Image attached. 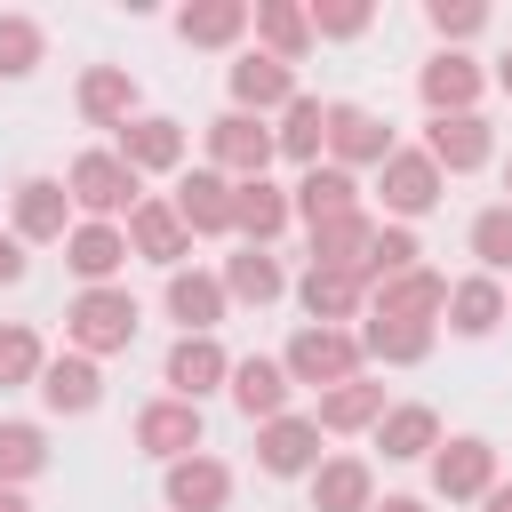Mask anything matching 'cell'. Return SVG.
Here are the masks:
<instances>
[{"label":"cell","mask_w":512,"mask_h":512,"mask_svg":"<svg viewBox=\"0 0 512 512\" xmlns=\"http://www.w3.org/2000/svg\"><path fill=\"white\" fill-rule=\"evenodd\" d=\"M64 192H72V216H80V224H120V216H136L144 176H136L112 144H88V152H72Z\"/></svg>","instance_id":"cell-1"},{"label":"cell","mask_w":512,"mask_h":512,"mask_svg":"<svg viewBox=\"0 0 512 512\" xmlns=\"http://www.w3.org/2000/svg\"><path fill=\"white\" fill-rule=\"evenodd\" d=\"M136 328H144V304L112 280V288H80L72 304H64V344L72 352H88L96 368L112 360V352H128L136 344Z\"/></svg>","instance_id":"cell-2"},{"label":"cell","mask_w":512,"mask_h":512,"mask_svg":"<svg viewBox=\"0 0 512 512\" xmlns=\"http://www.w3.org/2000/svg\"><path fill=\"white\" fill-rule=\"evenodd\" d=\"M280 368H288L296 392H304V384H312V392H336V384H352L368 360H360V336H352V328H312V320H304V328L288 336Z\"/></svg>","instance_id":"cell-3"},{"label":"cell","mask_w":512,"mask_h":512,"mask_svg":"<svg viewBox=\"0 0 512 512\" xmlns=\"http://www.w3.org/2000/svg\"><path fill=\"white\" fill-rule=\"evenodd\" d=\"M440 192H448V176L416 152V144H392V160L376 168V200H384V224H416V216H432L440 208Z\"/></svg>","instance_id":"cell-4"},{"label":"cell","mask_w":512,"mask_h":512,"mask_svg":"<svg viewBox=\"0 0 512 512\" xmlns=\"http://www.w3.org/2000/svg\"><path fill=\"white\" fill-rule=\"evenodd\" d=\"M200 136H208V168H216V176H232V184L272 176V160H280V152H272V128H264V120H248V112H232V104H224Z\"/></svg>","instance_id":"cell-5"},{"label":"cell","mask_w":512,"mask_h":512,"mask_svg":"<svg viewBox=\"0 0 512 512\" xmlns=\"http://www.w3.org/2000/svg\"><path fill=\"white\" fill-rule=\"evenodd\" d=\"M424 464H432V496H440V504H480V496L496 488V440H480V432L440 440Z\"/></svg>","instance_id":"cell-6"},{"label":"cell","mask_w":512,"mask_h":512,"mask_svg":"<svg viewBox=\"0 0 512 512\" xmlns=\"http://www.w3.org/2000/svg\"><path fill=\"white\" fill-rule=\"evenodd\" d=\"M80 216H72V192H64V176H24L16 192H8V232L24 240V248H64V232H72Z\"/></svg>","instance_id":"cell-7"},{"label":"cell","mask_w":512,"mask_h":512,"mask_svg":"<svg viewBox=\"0 0 512 512\" xmlns=\"http://www.w3.org/2000/svg\"><path fill=\"white\" fill-rule=\"evenodd\" d=\"M224 88H232V112H248V120H264V112H288V104L304 96V88H296V64H280V56H264V48L232 56Z\"/></svg>","instance_id":"cell-8"},{"label":"cell","mask_w":512,"mask_h":512,"mask_svg":"<svg viewBox=\"0 0 512 512\" xmlns=\"http://www.w3.org/2000/svg\"><path fill=\"white\" fill-rule=\"evenodd\" d=\"M392 160V120L368 104H328V168H384Z\"/></svg>","instance_id":"cell-9"},{"label":"cell","mask_w":512,"mask_h":512,"mask_svg":"<svg viewBox=\"0 0 512 512\" xmlns=\"http://www.w3.org/2000/svg\"><path fill=\"white\" fill-rule=\"evenodd\" d=\"M440 176H472V168H488L496 160V128L480 120V112H448V120H424V144H416Z\"/></svg>","instance_id":"cell-10"},{"label":"cell","mask_w":512,"mask_h":512,"mask_svg":"<svg viewBox=\"0 0 512 512\" xmlns=\"http://www.w3.org/2000/svg\"><path fill=\"white\" fill-rule=\"evenodd\" d=\"M160 384H168V400H208V392H224L232 384V352L216 344V336H176L168 344V360H160Z\"/></svg>","instance_id":"cell-11"},{"label":"cell","mask_w":512,"mask_h":512,"mask_svg":"<svg viewBox=\"0 0 512 512\" xmlns=\"http://www.w3.org/2000/svg\"><path fill=\"white\" fill-rule=\"evenodd\" d=\"M312 464H320V424L312 416H272V424H256V472L264 480H312Z\"/></svg>","instance_id":"cell-12"},{"label":"cell","mask_w":512,"mask_h":512,"mask_svg":"<svg viewBox=\"0 0 512 512\" xmlns=\"http://www.w3.org/2000/svg\"><path fill=\"white\" fill-rule=\"evenodd\" d=\"M480 88H488V72H480L464 48H440V56H424V72H416V96H424L432 120H448V112H480Z\"/></svg>","instance_id":"cell-13"},{"label":"cell","mask_w":512,"mask_h":512,"mask_svg":"<svg viewBox=\"0 0 512 512\" xmlns=\"http://www.w3.org/2000/svg\"><path fill=\"white\" fill-rule=\"evenodd\" d=\"M160 312L176 320V336H216V320L232 312V296H224V280H216V272L184 264V272H168V288H160Z\"/></svg>","instance_id":"cell-14"},{"label":"cell","mask_w":512,"mask_h":512,"mask_svg":"<svg viewBox=\"0 0 512 512\" xmlns=\"http://www.w3.org/2000/svg\"><path fill=\"white\" fill-rule=\"evenodd\" d=\"M136 448L144 456H160V464H176V456H192V448H208V424H200V408L192 400H144L136 408Z\"/></svg>","instance_id":"cell-15"},{"label":"cell","mask_w":512,"mask_h":512,"mask_svg":"<svg viewBox=\"0 0 512 512\" xmlns=\"http://www.w3.org/2000/svg\"><path fill=\"white\" fill-rule=\"evenodd\" d=\"M184 120H168V112H136L120 136H112V152L136 168V176H168V168H184Z\"/></svg>","instance_id":"cell-16"},{"label":"cell","mask_w":512,"mask_h":512,"mask_svg":"<svg viewBox=\"0 0 512 512\" xmlns=\"http://www.w3.org/2000/svg\"><path fill=\"white\" fill-rule=\"evenodd\" d=\"M128 232V256H144V264H160V272H184V256H192V232H184V216L168 208V200H136V216L120 224Z\"/></svg>","instance_id":"cell-17"},{"label":"cell","mask_w":512,"mask_h":512,"mask_svg":"<svg viewBox=\"0 0 512 512\" xmlns=\"http://www.w3.org/2000/svg\"><path fill=\"white\" fill-rule=\"evenodd\" d=\"M32 392H40V408H48V416H88V408L104 400V368H96L88 352H72V344H64V352H48V368H40V384H32Z\"/></svg>","instance_id":"cell-18"},{"label":"cell","mask_w":512,"mask_h":512,"mask_svg":"<svg viewBox=\"0 0 512 512\" xmlns=\"http://www.w3.org/2000/svg\"><path fill=\"white\" fill-rule=\"evenodd\" d=\"M160 496H168V512H224V504H232V464L208 456V448H192V456L168 464Z\"/></svg>","instance_id":"cell-19"},{"label":"cell","mask_w":512,"mask_h":512,"mask_svg":"<svg viewBox=\"0 0 512 512\" xmlns=\"http://www.w3.org/2000/svg\"><path fill=\"white\" fill-rule=\"evenodd\" d=\"M168 208L184 216V232H192V240H224V232H232V176L192 168V176H176Z\"/></svg>","instance_id":"cell-20"},{"label":"cell","mask_w":512,"mask_h":512,"mask_svg":"<svg viewBox=\"0 0 512 512\" xmlns=\"http://www.w3.org/2000/svg\"><path fill=\"white\" fill-rule=\"evenodd\" d=\"M72 104H80L88 128H112V136H120V128L136 120V72H128V64H88L80 88H72Z\"/></svg>","instance_id":"cell-21"},{"label":"cell","mask_w":512,"mask_h":512,"mask_svg":"<svg viewBox=\"0 0 512 512\" xmlns=\"http://www.w3.org/2000/svg\"><path fill=\"white\" fill-rule=\"evenodd\" d=\"M288 208H296V224H304V232H312V224H336V216H360V176L320 160V168H304V176H296Z\"/></svg>","instance_id":"cell-22"},{"label":"cell","mask_w":512,"mask_h":512,"mask_svg":"<svg viewBox=\"0 0 512 512\" xmlns=\"http://www.w3.org/2000/svg\"><path fill=\"white\" fill-rule=\"evenodd\" d=\"M288 224H296V208H288V192H280L272 176L232 184V232H240V248H272Z\"/></svg>","instance_id":"cell-23"},{"label":"cell","mask_w":512,"mask_h":512,"mask_svg":"<svg viewBox=\"0 0 512 512\" xmlns=\"http://www.w3.org/2000/svg\"><path fill=\"white\" fill-rule=\"evenodd\" d=\"M296 304H304V320H312V328H352V320L368 312V288H360L352 272L304 264V280H296Z\"/></svg>","instance_id":"cell-24"},{"label":"cell","mask_w":512,"mask_h":512,"mask_svg":"<svg viewBox=\"0 0 512 512\" xmlns=\"http://www.w3.org/2000/svg\"><path fill=\"white\" fill-rule=\"evenodd\" d=\"M504 312H512V296H504V280H488V272H464V280H448V304H440V320L456 328V336H496L504 328Z\"/></svg>","instance_id":"cell-25"},{"label":"cell","mask_w":512,"mask_h":512,"mask_svg":"<svg viewBox=\"0 0 512 512\" xmlns=\"http://www.w3.org/2000/svg\"><path fill=\"white\" fill-rule=\"evenodd\" d=\"M360 360H384V368H416V360H432V344H440V328L432 320H384V312H360Z\"/></svg>","instance_id":"cell-26"},{"label":"cell","mask_w":512,"mask_h":512,"mask_svg":"<svg viewBox=\"0 0 512 512\" xmlns=\"http://www.w3.org/2000/svg\"><path fill=\"white\" fill-rule=\"evenodd\" d=\"M224 392H232V408H240L248 424H272V416H288V392H296V384H288V368H280L272 352H248V360H232V384H224Z\"/></svg>","instance_id":"cell-27"},{"label":"cell","mask_w":512,"mask_h":512,"mask_svg":"<svg viewBox=\"0 0 512 512\" xmlns=\"http://www.w3.org/2000/svg\"><path fill=\"white\" fill-rule=\"evenodd\" d=\"M64 264L80 272V288H112L128 264V232L120 224H72L64 232Z\"/></svg>","instance_id":"cell-28"},{"label":"cell","mask_w":512,"mask_h":512,"mask_svg":"<svg viewBox=\"0 0 512 512\" xmlns=\"http://www.w3.org/2000/svg\"><path fill=\"white\" fill-rule=\"evenodd\" d=\"M440 304H448V272H432V264L368 288V312H384V320H432V328H440Z\"/></svg>","instance_id":"cell-29"},{"label":"cell","mask_w":512,"mask_h":512,"mask_svg":"<svg viewBox=\"0 0 512 512\" xmlns=\"http://www.w3.org/2000/svg\"><path fill=\"white\" fill-rule=\"evenodd\" d=\"M376 448H384V464H424V456L440 448V408H424V400H392L384 424H376Z\"/></svg>","instance_id":"cell-30"},{"label":"cell","mask_w":512,"mask_h":512,"mask_svg":"<svg viewBox=\"0 0 512 512\" xmlns=\"http://www.w3.org/2000/svg\"><path fill=\"white\" fill-rule=\"evenodd\" d=\"M376 504V464L368 456H320L312 464V512H368Z\"/></svg>","instance_id":"cell-31"},{"label":"cell","mask_w":512,"mask_h":512,"mask_svg":"<svg viewBox=\"0 0 512 512\" xmlns=\"http://www.w3.org/2000/svg\"><path fill=\"white\" fill-rule=\"evenodd\" d=\"M248 32H256V48L280 56V64H304V56H312V16H304V0H256V8H248Z\"/></svg>","instance_id":"cell-32"},{"label":"cell","mask_w":512,"mask_h":512,"mask_svg":"<svg viewBox=\"0 0 512 512\" xmlns=\"http://www.w3.org/2000/svg\"><path fill=\"white\" fill-rule=\"evenodd\" d=\"M216 280H224V296H232V304H256V312L288 296V272H280V256H272V248H232Z\"/></svg>","instance_id":"cell-33"},{"label":"cell","mask_w":512,"mask_h":512,"mask_svg":"<svg viewBox=\"0 0 512 512\" xmlns=\"http://www.w3.org/2000/svg\"><path fill=\"white\" fill-rule=\"evenodd\" d=\"M384 384L376 376H352V384H336V392H320V408H312V424L320 432H376L384 424Z\"/></svg>","instance_id":"cell-34"},{"label":"cell","mask_w":512,"mask_h":512,"mask_svg":"<svg viewBox=\"0 0 512 512\" xmlns=\"http://www.w3.org/2000/svg\"><path fill=\"white\" fill-rule=\"evenodd\" d=\"M240 32H248V0H184L176 8L184 48H240Z\"/></svg>","instance_id":"cell-35"},{"label":"cell","mask_w":512,"mask_h":512,"mask_svg":"<svg viewBox=\"0 0 512 512\" xmlns=\"http://www.w3.org/2000/svg\"><path fill=\"white\" fill-rule=\"evenodd\" d=\"M272 152L296 160V168H320V152H328V104L320 96H296L280 112V128H272Z\"/></svg>","instance_id":"cell-36"},{"label":"cell","mask_w":512,"mask_h":512,"mask_svg":"<svg viewBox=\"0 0 512 512\" xmlns=\"http://www.w3.org/2000/svg\"><path fill=\"white\" fill-rule=\"evenodd\" d=\"M368 240H376V216H368V208H360V216H336V224H312V264H328V272H352V280H360Z\"/></svg>","instance_id":"cell-37"},{"label":"cell","mask_w":512,"mask_h":512,"mask_svg":"<svg viewBox=\"0 0 512 512\" xmlns=\"http://www.w3.org/2000/svg\"><path fill=\"white\" fill-rule=\"evenodd\" d=\"M416 264H424L416 224H376V240H368V256H360V288H384V280H400V272H416Z\"/></svg>","instance_id":"cell-38"},{"label":"cell","mask_w":512,"mask_h":512,"mask_svg":"<svg viewBox=\"0 0 512 512\" xmlns=\"http://www.w3.org/2000/svg\"><path fill=\"white\" fill-rule=\"evenodd\" d=\"M48 368V344L32 320H0V392H32Z\"/></svg>","instance_id":"cell-39"},{"label":"cell","mask_w":512,"mask_h":512,"mask_svg":"<svg viewBox=\"0 0 512 512\" xmlns=\"http://www.w3.org/2000/svg\"><path fill=\"white\" fill-rule=\"evenodd\" d=\"M40 472H48V432L24 424V416H8V424H0V488H24V480H40Z\"/></svg>","instance_id":"cell-40"},{"label":"cell","mask_w":512,"mask_h":512,"mask_svg":"<svg viewBox=\"0 0 512 512\" xmlns=\"http://www.w3.org/2000/svg\"><path fill=\"white\" fill-rule=\"evenodd\" d=\"M40 56H48V32H40V16H24V8H0V80H24V72H40Z\"/></svg>","instance_id":"cell-41"},{"label":"cell","mask_w":512,"mask_h":512,"mask_svg":"<svg viewBox=\"0 0 512 512\" xmlns=\"http://www.w3.org/2000/svg\"><path fill=\"white\" fill-rule=\"evenodd\" d=\"M464 240H472V256H480V272H488V280H504V272H512V208H504V200H488V208L472 216V232H464Z\"/></svg>","instance_id":"cell-42"},{"label":"cell","mask_w":512,"mask_h":512,"mask_svg":"<svg viewBox=\"0 0 512 512\" xmlns=\"http://www.w3.org/2000/svg\"><path fill=\"white\" fill-rule=\"evenodd\" d=\"M304 16H312V40H360V32L376 24L368 0H312Z\"/></svg>","instance_id":"cell-43"},{"label":"cell","mask_w":512,"mask_h":512,"mask_svg":"<svg viewBox=\"0 0 512 512\" xmlns=\"http://www.w3.org/2000/svg\"><path fill=\"white\" fill-rule=\"evenodd\" d=\"M424 24L440 32V48H456V40H480L488 32V8L480 0H424Z\"/></svg>","instance_id":"cell-44"},{"label":"cell","mask_w":512,"mask_h":512,"mask_svg":"<svg viewBox=\"0 0 512 512\" xmlns=\"http://www.w3.org/2000/svg\"><path fill=\"white\" fill-rule=\"evenodd\" d=\"M24 272H32V256H24V240H16V232H0V288H16Z\"/></svg>","instance_id":"cell-45"},{"label":"cell","mask_w":512,"mask_h":512,"mask_svg":"<svg viewBox=\"0 0 512 512\" xmlns=\"http://www.w3.org/2000/svg\"><path fill=\"white\" fill-rule=\"evenodd\" d=\"M368 512H432V504H424V496H376Z\"/></svg>","instance_id":"cell-46"},{"label":"cell","mask_w":512,"mask_h":512,"mask_svg":"<svg viewBox=\"0 0 512 512\" xmlns=\"http://www.w3.org/2000/svg\"><path fill=\"white\" fill-rule=\"evenodd\" d=\"M480 512H512V480H496V488L480 496Z\"/></svg>","instance_id":"cell-47"},{"label":"cell","mask_w":512,"mask_h":512,"mask_svg":"<svg viewBox=\"0 0 512 512\" xmlns=\"http://www.w3.org/2000/svg\"><path fill=\"white\" fill-rule=\"evenodd\" d=\"M496 88H504V96H512V48H504V56H496Z\"/></svg>","instance_id":"cell-48"},{"label":"cell","mask_w":512,"mask_h":512,"mask_svg":"<svg viewBox=\"0 0 512 512\" xmlns=\"http://www.w3.org/2000/svg\"><path fill=\"white\" fill-rule=\"evenodd\" d=\"M0 512H32V504H24V488H0Z\"/></svg>","instance_id":"cell-49"},{"label":"cell","mask_w":512,"mask_h":512,"mask_svg":"<svg viewBox=\"0 0 512 512\" xmlns=\"http://www.w3.org/2000/svg\"><path fill=\"white\" fill-rule=\"evenodd\" d=\"M504 192H512V160H504ZM504 208H512V200H504Z\"/></svg>","instance_id":"cell-50"},{"label":"cell","mask_w":512,"mask_h":512,"mask_svg":"<svg viewBox=\"0 0 512 512\" xmlns=\"http://www.w3.org/2000/svg\"><path fill=\"white\" fill-rule=\"evenodd\" d=\"M504 296H512V288H504Z\"/></svg>","instance_id":"cell-51"}]
</instances>
